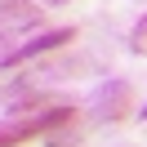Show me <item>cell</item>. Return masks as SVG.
<instances>
[{
    "instance_id": "cell-1",
    "label": "cell",
    "mask_w": 147,
    "mask_h": 147,
    "mask_svg": "<svg viewBox=\"0 0 147 147\" xmlns=\"http://www.w3.org/2000/svg\"><path fill=\"white\" fill-rule=\"evenodd\" d=\"M76 111L71 107H49V111H18L13 120H0V147H18V143H31V138H45L54 129L71 125Z\"/></svg>"
},
{
    "instance_id": "cell-2",
    "label": "cell",
    "mask_w": 147,
    "mask_h": 147,
    "mask_svg": "<svg viewBox=\"0 0 147 147\" xmlns=\"http://www.w3.org/2000/svg\"><path fill=\"white\" fill-rule=\"evenodd\" d=\"M129 98H134L129 80H102L89 98V120H120L129 111Z\"/></svg>"
},
{
    "instance_id": "cell-3",
    "label": "cell",
    "mask_w": 147,
    "mask_h": 147,
    "mask_svg": "<svg viewBox=\"0 0 147 147\" xmlns=\"http://www.w3.org/2000/svg\"><path fill=\"white\" fill-rule=\"evenodd\" d=\"M40 27V5H27V0H0V40H13L22 31Z\"/></svg>"
},
{
    "instance_id": "cell-4",
    "label": "cell",
    "mask_w": 147,
    "mask_h": 147,
    "mask_svg": "<svg viewBox=\"0 0 147 147\" xmlns=\"http://www.w3.org/2000/svg\"><path fill=\"white\" fill-rule=\"evenodd\" d=\"M67 40H76V31H71V27H54V31H40L36 40H27V45L9 49V58H5V67H18V63H31V58L49 54V49H63Z\"/></svg>"
},
{
    "instance_id": "cell-5",
    "label": "cell",
    "mask_w": 147,
    "mask_h": 147,
    "mask_svg": "<svg viewBox=\"0 0 147 147\" xmlns=\"http://www.w3.org/2000/svg\"><path fill=\"white\" fill-rule=\"evenodd\" d=\"M129 49H134V54H147V13L134 22V31H129Z\"/></svg>"
},
{
    "instance_id": "cell-6",
    "label": "cell",
    "mask_w": 147,
    "mask_h": 147,
    "mask_svg": "<svg viewBox=\"0 0 147 147\" xmlns=\"http://www.w3.org/2000/svg\"><path fill=\"white\" fill-rule=\"evenodd\" d=\"M5 58H9V40H0V67H5Z\"/></svg>"
},
{
    "instance_id": "cell-7",
    "label": "cell",
    "mask_w": 147,
    "mask_h": 147,
    "mask_svg": "<svg viewBox=\"0 0 147 147\" xmlns=\"http://www.w3.org/2000/svg\"><path fill=\"white\" fill-rule=\"evenodd\" d=\"M40 5H67V0H40Z\"/></svg>"
},
{
    "instance_id": "cell-8",
    "label": "cell",
    "mask_w": 147,
    "mask_h": 147,
    "mask_svg": "<svg viewBox=\"0 0 147 147\" xmlns=\"http://www.w3.org/2000/svg\"><path fill=\"white\" fill-rule=\"evenodd\" d=\"M138 116H143V120H147V102H143V111H138Z\"/></svg>"
}]
</instances>
